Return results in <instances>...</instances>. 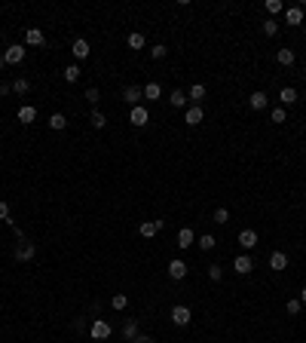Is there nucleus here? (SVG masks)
<instances>
[{
	"mask_svg": "<svg viewBox=\"0 0 306 343\" xmlns=\"http://www.w3.org/2000/svg\"><path fill=\"white\" fill-rule=\"evenodd\" d=\"M89 334H92V340H107V337L113 334V328H110L107 319H95L92 328H89Z\"/></svg>",
	"mask_w": 306,
	"mask_h": 343,
	"instance_id": "nucleus-1",
	"label": "nucleus"
},
{
	"mask_svg": "<svg viewBox=\"0 0 306 343\" xmlns=\"http://www.w3.org/2000/svg\"><path fill=\"white\" fill-rule=\"evenodd\" d=\"M190 319H193V313H190V306H184V303H178L175 310H172V322H175L178 328H187Z\"/></svg>",
	"mask_w": 306,
	"mask_h": 343,
	"instance_id": "nucleus-2",
	"label": "nucleus"
},
{
	"mask_svg": "<svg viewBox=\"0 0 306 343\" xmlns=\"http://www.w3.org/2000/svg\"><path fill=\"white\" fill-rule=\"evenodd\" d=\"M25 55H28V49L19 46V43H13V46L3 52V59H6V64H21V62H25Z\"/></svg>",
	"mask_w": 306,
	"mask_h": 343,
	"instance_id": "nucleus-3",
	"label": "nucleus"
},
{
	"mask_svg": "<svg viewBox=\"0 0 306 343\" xmlns=\"http://www.w3.org/2000/svg\"><path fill=\"white\" fill-rule=\"evenodd\" d=\"M13 255H16V260H21V264H25V260H31L34 255H37V248H34V245L28 242V239H25V242H19V245H16V251H13Z\"/></svg>",
	"mask_w": 306,
	"mask_h": 343,
	"instance_id": "nucleus-4",
	"label": "nucleus"
},
{
	"mask_svg": "<svg viewBox=\"0 0 306 343\" xmlns=\"http://www.w3.org/2000/svg\"><path fill=\"white\" fill-rule=\"evenodd\" d=\"M147 120H150L147 107H141V105H138V107H132V110H129V123H132V126H138V129H141V126H147Z\"/></svg>",
	"mask_w": 306,
	"mask_h": 343,
	"instance_id": "nucleus-5",
	"label": "nucleus"
},
{
	"mask_svg": "<svg viewBox=\"0 0 306 343\" xmlns=\"http://www.w3.org/2000/svg\"><path fill=\"white\" fill-rule=\"evenodd\" d=\"M202 117H205V113H202V105H190V107L184 110V123H187V126H199Z\"/></svg>",
	"mask_w": 306,
	"mask_h": 343,
	"instance_id": "nucleus-6",
	"label": "nucleus"
},
{
	"mask_svg": "<svg viewBox=\"0 0 306 343\" xmlns=\"http://www.w3.org/2000/svg\"><path fill=\"white\" fill-rule=\"evenodd\" d=\"M233 270H236V273H239V276H248V273H251V270H254V260H251V257H248V255H239V257H236V260H233Z\"/></svg>",
	"mask_w": 306,
	"mask_h": 343,
	"instance_id": "nucleus-7",
	"label": "nucleus"
},
{
	"mask_svg": "<svg viewBox=\"0 0 306 343\" xmlns=\"http://www.w3.org/2000/svg\"><path fill=\"white\" fill-rule=\"evenodd\" d=\"M168 105L175 110H181V107H190V98H187V92H181V89H172V92H168Z\"/></svg>",
	"mask_w": 306,
	"mask_h": 343,
	"instance_id": "nucleus-8",
	"label": "nucleus"
},
{
	"mask_svg": "<svg viewBox=\"0 0 306 343\" xmlns=\"http://www.w3.org/2000/svg\"><path fill=\"white\" fill-rule=\"evenodd\" d=\"M160 230H163V221H141V227H138V233L144 239H153Z\"/></svg>",
	"mask_w": 306,
	"mask_h": 343,
	"instance_id": "nucleus-9",
	"label": "nucleus"
},
{
	"mask_svg": "<svg viewBox=\"0 0 306 343\" xmlns=\"http://www.w3.org/2000/svg\"><path fill=\"white\" fill-rule=\"evenodd\" d=\"M193 242H196V233L190 227H181L178 230V248H193Z\"/></svg>",
	"mask_w": 306,
	"mask_h": 343,
	"instance_id": "nucleus-10",
	"label": "nucleus"
},
{
	"mask_svg": "<svg viewBox=\"0 0 306 343\" xmlns=\"http://www.w3.org/2000/svg\"><path fill=\"white\" fill-rule=\"evenodd\" d=\"M187 276V264H184V260H172V264H168V279H175V282H181V279H184Z\"/></svg>",
	"mask_w": 306,
	"mask_h": 343,
	"instance_id": "nucleus-11",
	"label": "nucleus"
},
{
	"mask_svg": "<svg viewBox=\"0 0 306 343\" xmlns=\"http://www.w3.org/2000/svg\"><path fill=\"white\" fill-rule=\"evenodd\" d=\"M122 98H126L132 107H138V101L144 98V89L141 86H126V89H122Z\"/></svg>",
	"mask_w": 306,
	"mask_h": 343,
	"instance_id": "nucleus-12",
	"label": "nucleus"
},
{
	"mask_svg": "<svg viewBox=\"0 0 306 343\" xmlns=\"http://www.w3.org/2000/svg\"><path fill=\"white\" fill-rule=\"evenodd\" d=\"M25 43H28V46H43V43H46V37H43L40 28H28V31H25Z\"/></svg>",
	"mask_w": 306,
	"mask_h": 343,
	"instance_id": "nucleus-13",
	"label": "nucleus"
},
{
	"mask_svg": "<svg viewBox=\"0 0 306 343\" xmlns=\"http://www.w3.org/2000/svg\"><path fill=\"white\" fill-rule=\"evenodd\" d=\"M71 52H74V59H80V62H83V59H89V52H92V49H89V43H86L83 37H77V40H74V46H71Z\"/></svg>",
	"mask_w": 306,
	"mask_h": 343,
	"instance_id": "nucleus-14",
	"label": "nucleus"
},
{
	"mask_svg": "<svg viewBox=\"0 0 306 343\" xmlns=\"http://www.w3.org/2000/svg\"><path fill=\"white\" fill-rule=\"evenodd\" d=\"M34 120H37V107H34V105H21V107H19V123L31 126Z\"/></svg>",
	"mask_w": 306,
	"mask_h": 343,
	"instance_id": "nucleus-15",
	"label": "nucleus"
},
{
	"mask_svg": "<svg viewBox=\"0 0 306 343\" xmlns=\"http://www.w3.org/2000/svg\"><path fill=\"white\" fill-rule=\"evenodd\" d=\"M288 267V255H285V251H273V255H269V270H285Z\"/></svg>",
	"mask_w": 306,
	"mask_h": 343,
	"instance_id": "nucleus-16",
	"label": "nucleus"
},
{
	"mask_svg": "<svg viewBox=\"0 0 306 343\" xmlns=\"http://www.w3.org/2000/svg\"><path fill=\"white\" fill-rule=\"evenodd\" d=\"M279 101H282V105H297L300 95H297V89H294V86H285V89L279 92Z\"/></svg>",
	"mask_w": 306,
	"mask_h": 343,
	"instance_id": "nucleus-17",
	"label": "nucleus"
},
{
	"mask_svg": "<svg viewBox=\"0 0 306 343\" xmlns=\"http://www.w3.org/2000/svg\"><path fill=\"white\" fill-rule=\"evenodd\" d=\"M239 245H242L245 251H251V248L257 245V233H254V230H242V233H239Z\"/></svg>",
	"mask_w": 306,
	"mask_h": 343,
	"instance_id": "nucleus-18",
	"label": "nucleus"
},
{
	"mask_svg": "<svg viewBox=\"0 0 306 343\" xmlns=\"http://www.w3.org/2000/svg\"><path fill=\"white\" fill-rule=\"evenodd\" d=\"M285 21L288 25H303V9L300 6H288L285 9Z\"/></svg>",
	"mask_w": 306,
	"mask_h": 343,
	"instance_id": "nucleus-19",
	"label": "nucleus"
},
{
	"mask_svg": "<svg viewBox=\"0 0 306 343\" xmlns=\"http://www.w3.org/2000/svg\"><path fill=\"white\" fill-rule=\"evenodd\" d=\"M248 105H251V110H264V107L269 105V98H266V92H251Z\"/></svg>",
	"mask_w": 306,
	"mask_h": 343,
	"instance_id": "nucleus-20",
	"label": "nucleus"
},
{
	"mask_svg": "<svg viewBox=\"0 0 306 343\" xmlns=\"http://www.w3.org/2000/svg\"><path fill=\"white\" fill-rule=\"evenodd\" d=\"M138 334H141V331H138V322H135V319H126V325H122V337H126V340L132 343Z\"/></svg>",
	"mask_w": 306,
	"mask_h": 343,
	"instance_id": "nucleus-21",
	"label": "nucleus"
},
{
	"mask_svg": "<svg viewBox=\"0 0 306 343\" xmlns=\"http://www.w3.org/2000/svg\"><path fill=\"white\" fill-rule=\"evenodd\" d=\"M187 98L193 101V105H202V98H205V86H202V83H193V86H190V92H187Z\"/></svg>",
	"mask_w": 306,
	"mask_h": 343,
	"instance_id": "nucleus-22",
	"label": "nucleus"
},
{
	"mask_svg": "<svg viewBox=\"0 0 306 343\" xmlns=\"http://www.w3.org/2000/svg\"><path fill=\"white\" fill-rule=\"evenodd\" d=\"M294 59H297V55H294V49H279V52H276V62H279L282 67H291Z\"/></svg>",
	"mask_w": 306,
	"mask_h": 343,
	"instance_id": "nucleus-23",
	"label": "nucleus"
},
{
	"mask_svg": "<svg viewBox=\"0 0 306 343\" xmlns=\"http://www.w3.org/2000/svg\"><path fill=\"white\" fill-rule=\"evenodd\" d=\"M141 89H144V98H150V101H156L163 95V86L156 83V80H153V83H147V86H141Z\"/></svg>",
	"mask_w": 306,
	"mask_h": 343,
	"instance_id": "nucleus-24",
	"label": "nucleus"
},
{
	"mask_svg": "<svg viewBox=\"0 0 306 343\" xmlns=\"http://www.w3.org/2000/svg\"><path fill=\"white\" fill-rule=\"evenodd\" d=\"M144 46H147L144 34H141V31H132V34H129V49H144Z\"/></svg>",
	"mask_w": 306,
	"mask_h": 343,
	"instance_id": "nucleus-25",
	"label": "nucleus"
},
{
	"mask_svg": "<svg viewBox=\"0 0 306 343\" xmlns=\"http://www.w3.org/2000/svg\"><path fill=\"white\" fill-rule=\"evenodd\" d=\"M64 126H67V117H64V113H52V117H49V129H52V132H61Z\"/></svg>",
	"mask_w": 306,
	"mask_h": 343,
	"instance_id": "nucleus-26",
	"label": "nucleus"
},
{
	"mask_svg": "<svg viewBox=\"0 0 306 343\" xmlns=\"http://www.w3.org/2000/svg\"><path fill=\"white\" fill-rule=\"evenodd\" d=\"M89 123H92V129H104L107 126V117L101 110H92V117H89Z\"/></svg>",
	"mask_w": 306,
	"mask_h": 343,
	"instance_id": "nucleus-27",
	"label": "nucleus"
},
{
	"mask_svg": "<svg viewBox=\"0 0 306 343\" xmlns=\"http://www.w3.org/2000/svg\"><path fill=\"white\" fill-rule=\"evenodd\" d=\"M64 80L67 83H77V80H80V64H67L64 67Z\"/></svg>",
	"mask_w": 306,
	"mask_h": 343,
	"instance_id": "nucleus-28",
	"label": "nucleus"
},
{
	"mask_svg": "<svg viewBox=\"0 0 306 343\" xmlns=\"http://www.w3.org/2000/svg\"><path fill=\"white\" fill-rule=\"evenodd\" d=\"M28 89H31V83H28V80H25V77H19V80H13V92H16V95H25V92H28Z\"/></svg>",
	"mask_w": 306,
	"mask_h": 343,
	"instance_id": "nucleus-29",
	"label": "nucleus"
},
{
	"mask_svg": "<svg viewBox=\"0 0 306 343\" xmlns=\"http://www.w3.org/2000/svg\"><path fill=\"white\" fill-rule=\"evenodd\" d=\"M110 306H113V310H126V306H129V297H126V294H113V297H110Z\"/></svg>",
	"mask_w": 306,
	"mask_h": 343,
	"instance_id": "nucleus-30",
	"label": "nucleus"
},
{
	"mask_svg": "<svg viewBox=\"0 0 306 343\" xmlns=\"http://www.w3.org/2000/svg\"><path fill=\"white\" fill-rule=\"evenodd\" d=\"M214 245H218V239H214L211 233H202V239H199V248H202V251H211Z\"/></svg>",
	"mask_w": 306,
	"mask_h": 343,
	"instance_id": "nucleus-31",
	"label": "nucleus"
},
{
	"mask_svg": "<svg viewBox=\"0 0 306 343\" xmlns=\"http://www.w3.org/2000/svg\"><path fill=\"white\" fill-rule=\"evenodd\" d=\"M266 13H269V16L285 13V3H282V0H266Z\"/></svg>",
	"mask_w": 306,
	"mask_h": 343,
	"instance_id": "nucleus-32",
	"label": "nucleus"
},
{
	"mask_svg": "<svg viewBox=\"0 0 306 343\" xmlns=\"http://www.w3.org/2000/svg\"><path fill=\"white\" fill-rule=\"evenodd\" d=\"M264 34H266V37H276V34H279V21L276 19H266L264 21Z\"/></svg>",
	"mask_w": 306,
	"mask_h": 343,
	"instance_id": "nucleus-33",
	"label": "nucleus"
},
{
	"mask_svg": "<svg viewBox=\"0 0 306 343\" xmlns=\"http://www.w3.org/2000/svg\"><path fill=\"white\" fill-rule=\"evenodd\" d=\"M208 279H211V282H221V279H224V267H221V264H211V267H208Z\"/></svg>",
	"mask_w": 306,
	"mask_h": 343,
	"instance_id": "nucleus-34",
	"label": "nucleus"
},
{
	"mask_svg": "<svg viewBox=\"0 0 306 343\" xmlns=\"http://www.w3.org/2000/svg\"><path fill=\"white\" fill-rule=\"evenodd\" d=\"M214 224H230V212H226L224 205H221V209H214Z\"/></svg>",
	"mask_w": 306,
	"mask_h": 343,
	"instance_id": "nucleus-35",
	"label": "nucleus"
},
{
	"mask_svg": "<svg viewBox=\"0 0 306 343\" xmlns=\"http://www.w3.org/2000/svg\"><path fill=\"white\" fill-rule=\"evenodd\" d=\"M86 101H89V105H98V101H101V92H98L95 86H89V89H86Z\"/></svg>",
	"mask_w": 306,
	"mask_h": 343,
	"instance_id": "nucleus-36",
	"label": "nucleus"
},
{
	"mask_svg": "<svg viewBox=\"0 0 306 343\" xmlns=\"http://www.w3.org/2000/svg\"><path fill=\"white\" fill-rule=\"evenodd\" d=\"M269 117H273V123H285V120H288V110H285V107H273V113H269Z\"/></svg>",
	"mask_w": 306,
	"mask_h": 343,
	"instance_id": "nucleus-37",
	"label": "nucleus"
},
{
	"mask_svg": "<svg viewBox=\"0 0 306 343\" xmlns=\"http://www.w3.org/2000/svg\"><path fill=\"white\" fill-rule=\"evenodd\" d=\"M300 306H303V303H300V297H294V300H288L285 310H288V316H297V313H300Z\"/></svg>",
	"mask_w": 306,
	"mask_h": 343,
	"instance_id": "nucleus-38",
	"label": "nucleus"
},
{
	"mask_svg": "<svg viewBox=\"0 0 306 343\" xmlns=\"http://www.w3.org/2000/svg\"><path fill=\"white\" fill-rule=\"evenodd\" d=\"M150 55H153V59H165V55H168V46H163V43H156V46L150 49Z\"/></svg>",
	"mask_w": 306,
	"mask_h": 343,
	"instance_id": "nucleus-39",
	"label": "nucleus"
},
{
	"mask_svg": "<svg viewBox=\"0 0 306 343\" xmlns=\"http://www.w3.org/2000/svg\"><path fill=\"white\" fill-rule=\"evenodd\" d=\"M0 221H9V202H0Z\"/></svg>",
	"mask_w": 306,
	"mask_h": 343,
	"instance_id": "nucleus-40",
	"label": "nucleus"
},
{
	"mask_svg": "<svg viewBox=\"0 0 306 343\" xmlns=\"http://www.w3.org/2000/svg\"><path fill=\"white\" fill-rule=\"evenodd\" d=\"M13 236H16V242H25V230L21 227H13Z\"/></svg>",
	"mask_w": 306,
	"mask_h": 343,
	"instance_id": "nucleus-41",
	"label": "nucleus"
},
{
	"mask_svg": "<svg viewBox=\"0 0 306 343\" xmlns=\"http://www.w3.org/2000/svg\"><path fill=\"white\" fill-rule=\"evenodd\" d=\"M9 92H13V83H0V95H3V98H6Z\"/></svg>",
	"mask_w": 306,
	"mask_h": 343,
	"instance_id": "nucleus-42",
	"label": "nucleus"
},
{
	"mask_svg": "<svg viewBox=\"0 0 306 343\" xmlns=\"http://www.w3.org/2000/svg\"><path fill=\"white\" fill-rule=\"evenodd\" d=\"M6 71V59H3V52H0V74Z\"/></svg>",
	"mask_w": 306,
	"mask_h": 343,
	"instance_id": "nucleus-43",
	"label": "nucleus"
},
{
	"mask_svg": "<svg viewBox=\"0 0 306 343\" xmlns=\"http://www.w3.org/2000/svg\"><path fill=\"white\" fill-rule=\"evenodd\" d=\"M300 303H306V288H303V291H300Z\"/></svg>",
	"mask_w": 306,
	"mask_h": 343,
	"instance_id": "nucleus-44",
	"label": "nucleus"
},
{
	"mask_svg": "<svg viewBox=\"0 0 306 343\" xmlns=\"http://www.w3.org/2000/svg\"><path fill=\"white\" fill-rule=\"evenodd\" d=\"M150 343H153V340H150Z\"/></svg>",
	"mask_w": 306,
	"mask_h": 343,
	"instance_id": "nucleus-45",
	"label": "nucleus"
}]
</instances>
